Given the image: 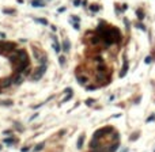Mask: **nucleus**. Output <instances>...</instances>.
Returning <instances> with one entry per match:
<instances>
[{
  "label": "nucleus",
  "instance_id": "nucleus-20",
  "mask_svg": "<svg viewBox=\"0 0 155 152\" xmlns=\"http://www.w3.org/2000/svg\"><path fill=\"white\" fill-rule=\"evenodd\" d=\"M151 61H153V56H147V57H146V60H144L146 64H150Z\"/></svg>",
  "mask_w": 155,
  "mask_h": 152
},
{
  "label": "nucleus",
  "instance_id": "nucleus-29",
  "mask_svg": "<svg viewBox=\"0 0 155 152\" xmlns=\"http://www.w3.org/2000/svg\"><path fill=\"white\" fill-rule=\"evenodd\" d=\"M74 29H75V30H79V23H74Z\"/></svg>",
  "mask_w": 155,
  "mask_h": 152
},
{
  "label": "nucleus",
  "instance_id": "nucleus-14",
  "mask_svg": "<svg viewBox=\"0 0 155 152\" xmlns=\"http://www.w3.org/2000/svg\"><path fill=\"white\" fill-rule=\"evenodd\" d=\"M97 69H98V72H105V71H108V69H106V67L103 65V62H101V65L97 67Z\"/></svg>",
  "mask_w": 155,
  "mask_h": 152
},
{
  "label": "nucleus",
  "instance_id": "nucleus-5",
  "mask_svg": "<svg viewBox=\"0 0 155 152\" xmlns=\"http://www.w3.org/2000/svg\"><path fill=\"white\" fill-rule=\"evenodd\" d=\"M11 83H12V77H4L0 80V87H8V86H11Z\"/></svg>",
  "mask_w": 155,
  "mask_h": 152
},
{
  "label": "nucleus",
  "instance_id": "nucleus-27",
  "mask_svg": "<svg viewBox=\"0 0 155 152\" xmlns=\"http://www.w3.org/2000/svg\"><path fill=\"white\" fill-rule=\"evenodd\" d=\"M4 14H14V10H4Z\"/></svg>",
  "mask_w": 155,
  "mask_h": 152
},
{
  "label": "nucleus",
  "instance_id": "nucleus-26",
  "mask_svg": "<svg viewBox=\"0 0 155 152\" xmlns=\"http://www.w3.org/2000/svg\"><path fill=\"white\" fill-rule=\"evenodd\" d=\"M137 27H139V29H142V30H143V31H144V30H146V27H144V26H143L142 23H137Z\"/></svg>",
  "mask_w": 155,
  "mask_h": 152
},
{
  "label": "nucleus",
  "instance_id": "nucleus-18",
  "mask_svg": "<svg viewBox=\"0 0 155 152\" xmlns=\"http://www.w3.org/2000/svg\"><path fill=\"white\" fill-rule=\"evenodd\" d=\"M86 90H87V91H95L97 90V86H87V87H86Z\"/></svg>",
  "mask_w": 155,
  "mask_h": 152
},
{
  "label": "nucleus",
  "instance_id": "nucleus-3",
  "mask_svg": "<svg viewBox=\"0 0 155 152\" xmlns=\"http://www.w3.org/2000/svg\"><path fill=\"white\" fill-rule=\"evenodd\" d=\"M110 132H113V128L112 126H103L94 133V139H101L103 136H108V134H110Z\"/></svg>",
  "mask_w": 155,
  "mask_h": 152
},
{
  "label": "nucleus",
  "instance_id": "nucleus-6",
  "mask_svg": "<svg viewBox=\"0 0 155 152\" xmlns=\"http://www.w3.org/2000/svg\"><path fill=\"white\" fill-rule=\"evenodd\" d=\"M31 5H33V7H44L45 3L42 1V0H33V1H31Z\"/></svg>",
  "mask_w": 155,
  "mask_h": 152
},
{
  "label": "nucleus",
  "instance_id": "nucleus-8",
  "mask_svg": "<svg viewBox=\"0 0 155 152\" xmlns=\"http://www.w3.org/2000/svg\"><path fill=\"white\" fill-rule=\"evenodd\" d=\"M117 148H118V141H114L113 144H112V147L108 148V152H116Z\"/></svg>",
  "mask_w": 155,
  "mask_h": 152
},
{
  "label": "nucleus",
  "instance_id": "nucleus-23",
  "mask_svg": "<svg viewBox=\"0 0 155 152\" xmlns=\"http://www.w3.org/2000/svg\"><path fill=\"white\" fill-rule=\"evenodd\" d=\"M59 61H60V64H61V65H64V64H65V57H64V56H60Z\"/></svg>",
  "mask_w": 155,
  "mask_h": 152
},
{
  "label": "nucleus",
  "instance_id": "nucleus-17",
  "mask_svg": "<svg viewBox=\"0 0 155 152\" xmlns=\"http://www.w3.org/2000/svg\"><path fill=\"white\" fill-rule=\"evenodd\" d=\"M36 22H38V23H42V25H48V21H46V19H41V18H37Z\"/></svg>",
  "mask_w": 155,
  "mask_h": 152
},
{
  "label": "nucleus",
  "instance_id": "nucleus-11",
  "mask_svg": "<svg viewBox=\"0 0 155 152\" xmlns=\"http://www.w3.org/2000/svg\"><path fill=\"white\" fill-rule=\"evenodd\" d=\"M33 53H34V56H36V59H37V60H38V61H39V60H41V57H42V54H41V53H39V52H38V49H36V48H33Z\"/></svg>",
  "mask_w": 155,
  "mask_h": 152
},
{
  "label": "nucleus",
  "instance_id": "nucleus-31",
  "mask_svg": "<svg viewBox=\"0 0 155 152\" xmlns=\"http://www.w3.org/2000/svg\"><path fill=\"white\" fill-rule=\"evenodd\" d=\"M21 151H22V152H27V151H29V147H25V148H22Z\"/></svg>",
  "mask_w": 155,
  "mask_h": 152
},
{
  "label": "nucleus",
  "instance_id": "nucleus-2",
  "mask_svg": "<svg viewBox=\"0 0 155 152\" xmlns=\"http://www.w3.org/2000/svg\"><path fill=\"white\" fill-rule=\"evenodd\" d=\"M45 72H46V64H41L36 71H34V73L31 75V79L33 80H39L42 76H44Z\"/></svg>",
  "mask_w": 155,
  "mask_h": 152
},
{
  "label": "nucleus",
  "instance_id": "nucleus-19",
  "mask_svg": "<svg viewBox=\"0 0 155 152\" xmlns=\"http://www.w3.org/2000/svg\"><path fill=\"white\" fill-rule=\"evenodd\" d=\"M153 121H155V114H151V116L147 118V121H146V122H153Z\"/></svg>",
  "mask_w": 155,
  "mask_h": 152
},
{
  "label": "nucleus",
  "instance_id": "nucleus-28",
  "mask_svg": "<svg viewBox=\"0 0 155 152\" xmlns=\"http://www.w3.org/2000/svg\"><path fill=\"white\" fill-rule=\"evenodd\" d=\"M79 4H80V0H75V1H74V5H75V7H78Z\"/></svg>",
  "mask_w": 155,
  "mask_h": 152
},
{
  "label": "nucleus",
  "instance_id": "nucleus-1",
  "mask_svg": "<svg viewBox=\"0 0 155 152\" xmlns=\"http://www.w3.org/2000/svg\"><path fill=\"white\" fill-rule=\"evenodd\" d=\"M98 31H99V37L103 41V44L106 46H110L113 44H118L121 41V35H120V31L116 27H110V29H105L103 25L98 26Z\"/></svg>",
  "mask_w": 155,
  "mask_h": 152
},
{
  "label": "nucleus",
  "instance_id": "nucleus-34",
  "mask_svg": "<svg viewBox=\"0 0 155 152\" xmlns=\"http://www.w3.org/2000/svg\"><path fill=\"white\" fill-rule=\"evenodd\" d=\"M0 150H1V145H0Z\"/></svg>",
  "mask_w": 155,
  "mask_h": 152
},
{
  "label": "nucleus",
  "instance_id": "nucleus-12",
  "mask_svg": "<svg viewBox=\"0 0 155 152\" xmlns=\"http://www.w3.org/2000/svg\"><path fill=\"white\" fill-rule=\"evenodd\" d=\"M53 39H54V44H53V49L56 50V53H59L61 48H60V45H59V42H57V39H56V38H53Z\"/></svg>",
  "mask_w": 155,
  "mask_h": 152
},
{
  "label": "nucleus",
  "instance_id": "nucleus-15",
  "mask_svg": "<svg viewBox=\"0 0 155 152\" xmlns=\"http://www.w3.org/2000/svg\"><path fill=\"white\" fill-rule=\"evenodd\" d=\"M44 147H45V144H44V143H41V144H38L37 147H34V152H38V151H41Z\"/></svg>",
  "mask_w": 155,
  "mask_h": 152
},
{
  "label": "nucleus",
  "instance_id": "nucleus-25",
  "mask_svg": "<svg viewBox=\"0 0 155 152\" xmlns=\"http://www.w3.org/2000/svg\"><path fill=\"white\" fill-rule=\"evenodd\" d=\"M93 103H94V99H91V98L86 101V105H87V106H88V105H93Z\"/></svg>",
  "mask_w": 155,
  "mask_h": 152
},
{
  "label": "nucleus",
  "instance_id": "nucleus-21",
  "mask_svg": "<svg viewBox=\"0 0 155 152\" xmlns=\"http://www.w3.org/2000/svg\"><path fill=\"white\" fill-rule=\"evenodd\" d=\"M15 141H16L15 139H5V140H4L5 144H11V143H15Z\"/></svg>",
  "mask_w": 155,
  "mask_h": 152
},
{
  "label": "nucleus",
  "instance_id": "nucleus-10",
  "mask_svg": "<svg viewBox=\"0 0 155 152\" xmlns=\"http://www.w3.org/2000/svg\"><path fill=\"white\" fill-rule=\"evenodd\" d=\"M87 82H88V79L86 76H78V83L79 84H86Z\"/></svg>",
  "mask_w": 155,
  "mask_h": 152
},
{
  "label": "nucleus",
  "instance_id": "nucleus-4",
  "mask_svg": "<svg viewBox=\"0 0 155 152\" xmlns=\"http://www.w3.org/2000/svg\"><path fill=\"white\" fill-rule=\"evenodd\" d=\"M128 68H129V62H128V60L124 57V65H122V71L120 72V77H124L125 75H127V72H128Z\"/></svg>",
  "mask_w": 155,
  "mask_h": 152
},
{
  "label": "nucleus",
  "instance_id": "nucleus-22",
  "mask_svg": "<svg viewBox=\"0 0 155 152\" xmlns=\"http://www.w3.org/2000/svg\"><path fill=\"white\" fill-rule=\"evenodd\" d=\"M90 10L93 11V12H97V11L99 10V7H98V5H91V7H90Z\"/></svg>",
  "mask_w": 155,
  "mask_h": 152
},
{
  "label": "nucleus",
  "instance_id": "nucleus-7",
  "mask_svg": "<svg viewBox=\"0 0 155 152\" xmlns=\"http://www.w3.org/2000/svg\"><path fill=\"white\" fill-rule=\"evenodd\" d=\"M22 79H23V76H22L21 73H18L15 77H12V83H15V84H21Z\"/></svg>",
  "mask_w": 155,
  "mask_h": 152
},
{
  "label": "nucleus",
  "instance_id": "nucleus-33",
  "mask_svg": "<svg viewBox=\"0 0 155 152\" xmlns=\"http://www.w3.org/2000/svg\"><path fill=\"white\" fill-rule=\"evenodd\" d=\"M0 94H1V87H0Z\"/></svg>",
  "mask_w": 155,
  "mask_h": 152
},
{
  "label": "nucleus",
  "instance_id": "nucleus-30",
  "mask_svg": "<svg viewBox=\"0 0 155 152\" xmlns=\"http://www.w3.org/2000/svg\"><path fill=\"white\" fill-rule=\"evenodd\" d=\"M0 38L4 39V38H5V34H4V33H0Z\"/></svg>",
  "mask_w": 155,
  "mask_h": 152
},
{
  "label": "nucleus",
  "instance_id": "nucleus-16",
  "mask_svg": "<svg viewBox=\"0 0 155 152\" xmlns=\"http://www.w3.org/2000/svg\"><path fill=\"white\" fill-rule=\"evenodd\" d=\"M136 14H137V18H139L140 21H142V19H144V12H143L142 10H137Z\"/></svg>",
  "mask_w": 155,
  "mask_h": 152
},
{
  "label": "nucleus",
  "instance_id": "nucleus-9",
  "mask_svg": "<svg viewBox=\"0 0 155 152\" xmlns=\"http://www.w3.org/2000/svg\"><path fill=\"white\" fill-rule=\"evenodd\" d=\"M83 141H84V134H80L79 140H78V143H76V147L78 148H82L83 147Z\"/></svg>",
  "mask_w": 155,
  "mask_h": 152
},
{
  "label": "nucleus",
  "instance_id": "nucleus-13",
  "mask_svg": "<svg viewBox=\"0 0 155 152\" xmlns=\"http://www.w3.org/2000/svg\"><path fill=\"white\" fill-rule=\"evenodd\" d=\"M63 49H64L65 52L70 50V41H68V39H65V41L63 42Z\"/></svg>",
  "mask_w": 155,
  "mask_h": 152
},
{
  "label": "nucleus",
  "instance_id": "nucleus-24",
  "mask_svg": "<svg viewBox=\"0 0 155 152\" xmlns=\"http://www.w3.org/2000/svg\"><path fill=\"white\" fill-rule=\"evenodd\" d=\"M137 137H139V133H136V134H133V136H131V137H129V140L132 141V140H136Z\"/></svg>",
  "mask_w": 155,
  "mask_h": 152
},
{
  "label": "nucleus",
  "instance_id": "nucleus-32",
  "mask_svg": "<svg viewBox=\"0 0 155 152\" xmlns=\"http://www.w3.org/2000/svg\"><path fill=\"white\" fill-rule=\"evenodd\" d=\"M122 152H128V148H125V150H122Z\"/></svg>",
  "mask_w": 155,
  "mask_h": 152
}]
</instances>
